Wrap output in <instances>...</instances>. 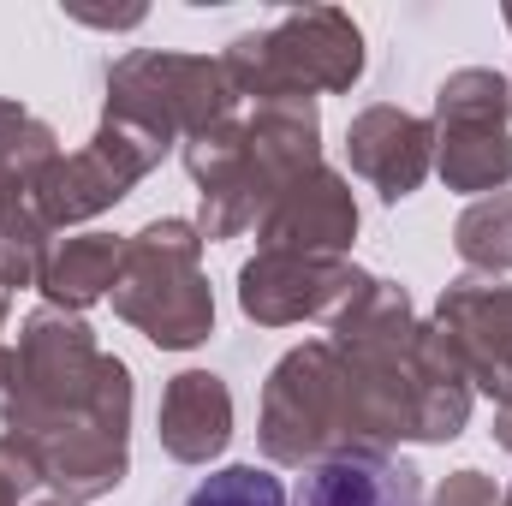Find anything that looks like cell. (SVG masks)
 Here are the masks:
<instances>
[{"mask_svg": "<svg viewBox=\"0 0 512 506\" xmlns=\"http://www.w3.org/2000/svg\"><path fill=\"white\" fill-rule=\"evenodd\" d=\"M435 167L453 191H501L512 185V131L507 126H441Z\"/></svg>", "mask_w": 512, "mask_h": 506, "instance_id": "obj_13", "label": "cell"}, {"mask_svg": "<svg viewBox=\"0 0 512 506\" xmlns=\"http://www.w3.org/2000/svg\"><path fill=\"white\" fill-rule=\"evenodd\" d=\"M346 155H352V173H364L387 203L411 197L429 167H435V131L423 126L417 114L405 108H364L352 131H346Z\"/></svg>", "mask_w": 512, "mask_h": 506, "instance_id": "obj_9", "label": "cell"}, {"mask_svg": "<svg viewBox=\"0 0 512 506\" xmlns=\"http://www.w3.org/2000/svg\"><path fill=\"white\" fill-rule=\"evenodd\" d=\"M114 310L167 352L203 346L215 328V298L203 280V233L191 221H149L143 233H131L114 274Z\"/></svg>", "mask_w": 512, "mask_h": 506, "instance_id": "obj_1", "label": "cell"}, {"mask_svg": "<svg viewBox=\"0 0 512 506\" xmlns=\"http://www.w3.org/2000/svg\"><path fill=\"white\" fill-rule=\"evenodd\" d=\"M495 441L512 453V405H501V417H495Z\"/></svg>", "mask_w": 512, "mask_h": 506, "instance_id": "obj_20", "label": "cell"}, {"mask_svg": "<svg viewBox=\"0 0 512 506\" xmlns=\"http://www.w3.org/2000/svg\"><path fill=\"white\" fill-rule=\"evenodd\" d=\"M185 506H286V483L262 465H227L215 477H203Z\"/></svg>", "mask_w": 512, "mask_h": 506, "instance_id": "obj_17", "label": "cell"}, {"mask_svg": "<svg viewBox=\"0 0 512 506\" xmlns=\"http://www.w3.org/2000/svg\"><path fill=\"white\" fill-rule=\"evenodd\" d=\"M161 447L179 465H209L227 441H233V393L215 370H185L167 381L161 393V417H155Z\"/></svg>", "mask_w": 512, "mask_h": 506, "instance_id": "obj_10", "label": "cell"}, {"mask_svg": "<svg viewBox=\"0 0 512 506\" xmlns=\"http://www.w3.org/2000/svg\"><path fill=\"white\" fill-rule=\"evenodd\" d=\"M298 506H423V477L393 453H334L310 465Z\"/></svg>", "mask_w": 512, "mask_h": 506, "instance_id": "obj_11", "label": "cell"}, {"mask_svg": "<svg viewBox=\"0 0 512 506\" xmlns=\"http://www.w3.org/2000/svg\"><path fill=\"white\" fill-rule=\"evenodd\" d=\"M262 453L274 465H322L334 453H358L352 441V387L334 340L292 346L262 387Z\"/></svg>", "mask_w": 512, "mask_h": 506, "instance_id": "obj_3", "label": "cell"}, {"mask_svg": "<svg viewBox=\"0 0 512 506\" xmlns=\"http://www.w3.org/2000/svg\"><path fill=\"white\" fill-rule=\"evenodd\" d=\"M120 239L108 233H84V239H66L54 251H42V274L36 286L48 292L54 310H84L96 304L102 292H114V274H120Z\"/></svg>", "mask_w": 512, "mask_h": 506, "instance_id": "obj_12", "label": "cell"}, {"mask_svg": "<svg viewBox=\"0 0 512 506\" xmlns=\"http://www.w3.org/2000/svg\"><path fill=\"white\" fill-rule=\"evenodd\" d=\"M501 506H512V489H507V495H501Z\"/></svg>", "mask_w": 512, "mask_h": 506, "instance_id": "obj_21", "label": "cell"}, {"mask_svg": "<svg viewBox=\"0 0 512 506\" xmlns=\"http://www.w3.org/2000/svg\"><path fill=\"white\" fill-rule=\"evenodd\" d=\"M435 328L453 340L465 376L489 399L512 405V286H483V280L447 286Z\"/></svg>", "mask_w": 512, "mask_h": 506, "instance_id": "obj_8", "label": "cell"}, {"mask_svg": "<svg viewBox=\"0 0 512 506\" xmlns=\"http://www.w3.org/2000/svg\"><path fill=\"white\" fill-rule=\"evenodd\" d=\"M507 24H512V12H507Z\"/></svg>", "mask_w": 512, "mask_h": 506, "instance_id": "obj_23", "label": "cell"}, {"mask_svg": "<svg viewBox=\"0 0 512 506\" xmlns=\"http://www.w3.org/2000/svg\"><path fill=\"white\" fill-rule=\"evenodd\" d=\"M108 120L137 126L161 149L185 131L221 126L233 120V84L221 60H191V54H126L108 72Z\"/></svg>", "mask_w": 512, "mask_h": 506, "instance_id": "obj_4", "label": "cell"}, {"mask_svg": "<svg viewBox=\"0 0 512 506\" xmlns=\"http://www.w3.org/2000/svg\"><path fill=\"white\" fill-rule=\"evenodd\" d=\"M435 506H501V495H495V483L483 471H453L435 489Z\"/></svg>", "mask_w": 512, "mask_h": 506, "instance_id": "obj_19", "label": "cell"}, {"mask_svg": "<svg viewBox=\"0 0 512 506\" xmlns=\"http://www.w3.org/2000/svg\"><path fill=\"white\" fill-rule=\"evenodd\" d=\"M507 78L501 72H453L441 90H435V126H507Z\"/></svg>", "mask_w": 512, "mask_h": 506, "instance_id": "obj_14", "label": "cell"}, {"mask_svg": "<svg viewBox=\"0 0 512 506\" xmlns=\"http://www.w3.org/2000/svg\"><path fill=\"white\" fill-rule=\"evenodd\" d=\"M370 286L364 268L346 256H298V251H256L239 268V304L262 328H286L304 316H340Z\"/></svg>", "mask_w": 512, "mask_h": 506, "instance_id": "obj_6", "label": "cell"}, {"mask_svg": "<svg viewBox=\"0 0 512 506\" xmlns=\"http://www.w3.org/2000/svg\"><path fill=\"white\" fill-rule=\"evenodd\" d=\"M221 72L233 84V96L251 102H292V96H316V90H352L364 72V36L346 12L334 6H310V12H286L274 18V30L239 36L221 54Z\"/></svg>", "mask_w": 512, "mask_h": 506, "instance_id": "obj_2", "label": "cell"}, {"mask_svg": "<svg viewBox=\"0 0 512 506\" xmlns=\"http://www.w3.org/2000/svg\"><path fill=\"white\" fill-rule=\"evenodd\" d=\"M36 483H42V477H36V465H30V459L0 435V506H18Z\"/></svg>", "mask_w": 512, "mask_h": 506, "instance_id": "obj_18", "label": "cell"}, {"mask_svg": "<svg viewBox=\"0 0 512 506\" xmlns=\"http://www.w3.org/2000/svg\"><path fill=\"white\" fill-rule=\"evenodd\" d=\"M256 251H298V256H346L358 239V203L340 173L310 167L298 173L256 221Z\"/></svg>", "mask_w": 512, "mask_h": 506, "instance_id": "obj_7", "label": "cell"}, {"mask_svg": "<svg viewBox=\"0 0 512 506\" xmlns=\"http://www.w3.org/2000/svg\"><path fill=\"white\" fill-rule=\"evenodd\" d=\"M155 161H161V143H155V137H143L137 126H120V120H102V131H96L78 155H54V161L36 173L30 203H36L42 227L90 221V215L114 209Z\"/></svg>", "mask_w": 512, "mask_h": 506, "instance_id": "obj_5", "label": "cell"}, {"mask_svg": "<svg viewBox=\"0 0 512 506\" xmlns=\"http://www.w3.org/2000/svg\"><path fill=\"white\" fill-rule=\"evenodd\" d=\"M54 155H60V149H54V131L42 126V120H30L18 102H0V173H6V179L36 185V173H42Z\"/></svg>", "mask_w": 512, "mask_h": 506, "instance_id": "obj_16", "label": "cell"}, {"mask_svg": "<svg viewBox=\"0 0 512 506\" xmlns=\"http://www.w3.org/2000/svg\"><path fill=\"white\" fill-rule=\"evenodd\" d=\"M453 251L471 268H512V191H495L483 203H471L453 227Z\"/></svg>", "mask_w": 512, "mask_h": 506, "instance_id": "obj_15", "label": "cell"}, {"mask_svg": "<svg viewBox=\"0 0 512 506\" xmlns=\"http://www.w3.org/2000/svg\"><path fill=\"white\" fill-rule=\"evenodd\" d=\"M42 506H66V501H42Z\"/></svg>", "mask_w": 512, "mask_h": 506, "instance_id": "obj_22", "label": "cell"}]
</instances>
